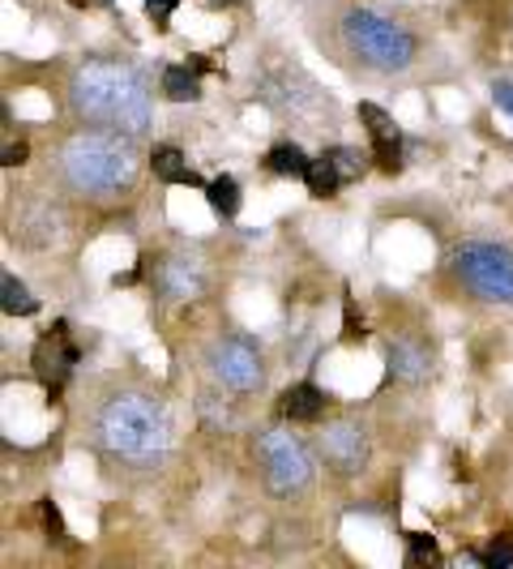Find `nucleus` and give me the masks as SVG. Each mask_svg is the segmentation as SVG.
Segmentation results:
<instances>
[{"instance_id":"nucleus-18","label":"nucleus","mask_w":513,"mask_h":569,"mask_svg":"<svg viewBox=\"0 0 513 569\" xmlns=\"http://www.w3.org/2000/svg\"><path fill=\"white\" fill-rule=\"evenodd\" d=\"M309 163H313V159H309V154H304L295 142L270 146V154H265V168L274 171V176H300V180H304Z\"/></svg>"},{"instance_id":"nucleus-17","label":"nucleus","mask_w":513,"mask_h":569,"mask_svg":"<svg viewBox=\"0 0 513 569\" xmlns=\"http://www.w3.org/2000/svg\"><path fill=\"white\" fill-rule=\"evenodd\" d=\"M0 305L9 317H34L39 313V296H30V287L18 274H4L0 279Z\"/></svg>"},{"instance_id":"nucleus-14","label":"nucleus","mask_w":513,"mask_h":569,"mask_svg":"<svg viewBox=\"0 0 513 569\" xmlns=\"http://www.w3.org/2000/svg\"><path fill=\"white\" fill-rule=\"evenodd\" d=\"M150 171L163 180V184H193V189H205L210 180H201L198 171L189 168V159L175 150V146H154L150 150Z\"/></svg>"},{"instance_id":"nucleus-11","label":"nucleus","mask_w":513,"mask_h":569,"mask_svg":"<svg viewBox=\"0 0 513 569\" xmlns=\"http://www.w3.org/2000/svg\"><path fill=\"white\" fill-rule=\"evenodd\" d=\"M159 291L168 300H193L201 291V261L189 253H175L168 261H159V274H154Z\"/></svg>"},{"instance_id":"nucleus-29","label":"nucleus","mask_w":513,"mask_h":569,"mask_svg":"<svg viewBox=\"0 0 513 569\" xmlns=\"http://www.w3.org/2000/svg\"><path fill=\"white\" fill-rule=\"evenodd\" d=\"M69 4H73V9H86V4H94V0H69Z\"/></svg>"},{"instance_id":"nucleus-6","label":"nucleus","mask_w":513,"mask_h":569,"mask_svg":"<svg viewBox=\"0 0 513 569\" xmlns=\"http://www.w3.org/2000/svg\"><path fill=\"white\" fill-rule=\"evenodd\" d=\"M256 462H261V476H265L270 492H279V497H295L313 485V455L286 428H265L256 437Z\"/></svg>"},{"instance_id":"nucleus-13","label":"nucleus","mask_w":513,"mask_h":569,"mask_svg":"<svg viewBox=\"0 0 513 569\" xmlns=\"http://www.w3.org/2000/svg\"><path fill=\"white\" fill-rule=\"evenodd\" d=\"M385 365H390V377H394V381H402V386H415V381H424L428 369H432L428 351L415 339L390 342V351H385Z\"/></svg>"},{"instance_id":"nucleus-3","label":"nucleus","mask_w":513,"mask_h":569,"mask_svg":"<svg viewBox=\"0 0 513 569\" xmlns=\"http://www.w3.org/2000/svg\"><path fill=\"white\" fill-rule=\"evenodd\" d=\"M94 437L112 458L150 467V462H159L168 455L171 420L163 411V402H154L150 395H115V399L99 407Z\"/></svg>"},{"instance_id":"nucleus-24","label":"nucleus","mask_w":513,"mask_h":569,"mask_svg":"<svg viewBox=\"0 0 513 569\" xmlns=\"http://www.w3.org/2000/svg\"><path fill=\"white\" fill-rule=\"evenodd\" d=\"M364 339H369L364 317L355 313V300H346V305H342V342H351V347H355V342H364Z\"/></svg>"},{"instance_id":"nucleus-26","label":"nucleus","mask_w":513,"mask_h":569,"mask_svg":"<svg viewBox=\"0 0 513 569\" xmlns=\"http://www.w3.org/2000/svg\"><path fill=\"white\" fill-rule=\"evenodd\" d=\"M27 154H30L27 142H18V146L9 142L4 146V159H0V163H4V168H22V163H27Z\"/></svg>"},{"instance_id":"nucleus-5","label":"nucleus","mask_w":513,"mask_h":569,"mask_svg":"<svg viewBox=\"0 0 513 569\" xmlns=\"http://www.w3.org/2000/svg\"><path fill=\"white\" fill-rule=\"evenodd\" d=\"M454 274L484 305H513V253L492 240H462L454 249Z\"/></svg>"},{"instance_id":"nucleus-8","label":"nucleus","mask_w":513,"mask_h":569,"mask_svg":"<svg viewBox=\"0 0 513 569\" xmlns=\"http://www.w3.org/2000/svg\"><path fill=\"white\" fill-rule=\"evenodd\" d=\"M321 458L334 476H360L372 458L369 428L355 425V420H334V425L321 428Z\"/></svg>"},{"instance_id":"nucleus-4","label":"nucleus","mask_w":513,"mask_h":569,"mask_svg":"<svg viewBox=\"0 0 513 569\" xmlns=\"http://www.w3.org/2000/svg\"><path fill=\"white\" fill-rule=\"evenodd\" d=\"M342 43L351 48V57L360 64H369L376 73H402L420 57L415 34L394 18H385V13H372V9H346L342 13Z\"/></svg>"},{"instance_id":"nucleus-16","label":"nucleus","mask_w":513,"mask_h":569,"mask_svg":"<svg viewBox=\"0 0 513 569\" xmlns=\"http://www.w3.org/2000/svg\"><path fill=\"white\" fill-rule=\"evenodd\" d=\"M201 193H205L210 210H214L219 219H235V214H240V201L244 198H240V180H235V176H214Z\"/></svg>"},{"instance_id":"nucleus-1","label":"nucleus","mask_w":513,"mask_h":569,"mask_svg":"<svg viewBox=\"0 0 513 569\" xmlns=\"http://www.w3.org/2000/svg\"><path fill=\"white\" fill-rule=\"evenodd\" d=\"M69 112L90 129L142 138L150 124V90L124 60H82L69 73Z\"/></svg>"},{"instance_id":"nucleus-21","label":"nucleus","mask_w":513,"mask_h":569,"mask_svg":"<svg viewBox=\"0 0 513 569\" xmlns=\"http://www.w3.org/2000/svg\"><path fill=\"white\" fill-rule=\"evenodd\" d=\"M436 557H441L436 536H428V531H406V561H411V566H428V561H436Z\"/></svg>"},{"instance_id":"nucleus-27","label":"nucleus","mask_w":513,"mask_h":569,"mask_svg":"<svg viewBox=\"0 0 513 569\" xmlns=\"http://www.w3.org/2000/svg\"><path fill=\"white\" fill-rule=\"evenodd\" d=\"M492 99H496V108H505L513 116V82H496L492 86Z\"/></svg>"},{"instance_id":"nucleus-23","label":"nucleus","mask_w":513,"mask_h":569,"mask_svg":"<svg viewBox=\"0 0 513 569\" xmlns=\"http://www.w3.org/2000/svg\"><path fill=\"white\" fill-rule=\"evenodd\" d=\"M39 522H43V531H48V540L52 543H64V513H60V506L52 501V497H39Z\"/></svg>"},{"instance_id":"nucleus-20","label":"nucleus","mask_w":513,"mask_h":569,"mask_svg":"<svg viewBox=\"0 0 513 569\" xmlns=\"http://www.w3.org/2000/svg\"><path fill=\"white\" fill-rule=\"evenodd\" d=\"M321 154L334 163V171H339L342 184L360 180V176H364V168H369V163H364V154H360L355 146H330V150H321Z\"/></svg>"},{"instance_id":"nucleus-7","label":"nucleus","mask_w":513,"mask_h":569,"mask_svg":"<svg viewBox=\"0 0 513 569\" xmlns=\"http://www.w3.org/2000/svg\"><path fill=\"white\" fill-rule=\"evenodd\" d=\"M205 369L210 377L231 390V395H253L256 386L265 381V365H261V351H256L253 339L244 335H223L205 351Z\"/></svg>"},{"instance_id":"nucleus-30","label":"nucleus","mask_w":513,"mask_h":569,"mask_svg":"<svg viewBox=\"0 0 513 569\" xmlns=\"http://www.w3.org/2000/svg\"><path fill=\"white\" fill-rule=\"evenodd\" d=\"M103 4H112V0H103Z\"/></svg>"},{"instance_id":"nucleus-19","label":"nucleus","mask_w":513,"mask_h":569,"mask_svg":"<svg viewBox=\"0 0 513 569\" xmlns=\"http://www.w3.org/2000/svg\"><path fill=\"white\" fill-rule=\"evenodd\" d=\"M304 184H309V193L313 198H334L342 189L339 171H334V163L325 159V154H316L313 163H309V171H304Z\"/></svg>"},{"instance_id":"nucleus-2","label":"nucleus","mask_w":513,"mask_h":569,"mask_svg":"<svg viewBox=\"0 0 513 569\" xmlns=\"http://www.w3.org/2000/svg\"><path fill=\"white\" fill-rule=\"evenodd\" d=\"M60 180L82 198H115L138 180V150L129 133L78 129L60 146Z\"/></svg>"},{"instance_id":"nucleus-22","label":"nucleus","mask_w":513,"mask_h":569,"mask_svg":"<svg viewBox=\"0 0 513 569\" xmlns=\"http://www.w3.org/2000/svg\"><path fill=\"white\" fill-rule=\"evenodd\" d=\"M475 561H480L484 569H510L513 566V540L510 536H492L487 548L475 557Z\"/></svg>"},{"instance_id":"nucleus-25","label":"nucleus","mask_w":513,"mask_h":569,"mask_svg":"<svg viewBox=\"0 0 513 569\" xmlns=\"http://www.w3.org/2000/svg\"><path fill=\"white\" fill-rule=\"evenodd\" d=\"M175 4H180V0H145V18H150V22H154L159 30H168L171 13H175Z\"/></svg>"},{"instance_id":"nucleus-28","label":"nucleus","mask_w":513,"mask_h":569,"mask_svg":"<svg viewBox=\"0 0 513 569\" xmlns=\"http://www.w3.org/2000/svg\"><path fill=\"white\" fill-rule=\"evenodd\" d=\"M205 4H210V9H231L235 0H205Z\"/></svg>"},{"instance_id":"nucleus-10","label":"nucleus","mask_w":513,"mask_h":569,"mask_svg":"<svg viewBox=\"0 0 513 569\" xmlns=\"http://www.w3.org/2000/svg\"><path fill=\"white\" fill-rule=\"evenodd\" d=\"M360 124L369 129L372 138V154H376V168L381 171H399L402 168V129L394 124V116L376 103H360L355 108Z\"/></svg>"},{"instance_id":"nucleus-12","label":"nucleus","mask_w":513,"mask_h":569,"mask_svg":"<svg viewBox=\"0 0 513 569\" xmlns=\"http://www.w3.org/2000/svg\"><path fill=\"white\" fill-rule=\"evenodd\" d=\"M279 407H283V416L291 425H316V420L325 416L330 399H325V390L313 386V381H295V386L283 390V402H279Z\"/></svg>"},{"instance_id":"nucleus-9","label":"nucleus","mask_w":513,"mask_h":569,"mask_svg":"<svg viewBox=\"0 0 513 569\" xmlns=\"http://www.w3.org/2000/svg\"><path fill=\"white\" fill-rule=\"evenodd\" d=\"M73 365H78V347H73V339H69V326L57 321L43 339L34 342V351H30V369H34V377H39V386L57 399L60 390H64V381H69V372H73Z\"/></svg>"},{"instance_id":"nucleus-15","label":"nucleus","mask_w":513,"mask_h":569,"mask_svg":"<svg viewBox=\"0 0 513 569\" xmlns=\"http://www.w3.org/2000/svg\"><path fill=\"white\" fill-rule=\"evenodd\" d=\"M159 90L168 94L171 103H198L201 99V82L193 64H168L163 78H159Z\"/></svg>"}]
</instances>
